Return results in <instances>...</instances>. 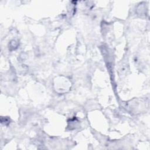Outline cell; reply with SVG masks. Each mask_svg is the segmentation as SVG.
<instances>
[{
	"instance_id": "cell-1",
	"label": "cell",
	"mask_w": 150,
	"mask_h": 150,
	"mask_svg": "<svg viewBox=\"0 0 150 150\" xmlns=\"http://www.w3.org/2000/svg\"><path fill=\"white\" fill-rule=\"evenodd\" d=\"M54 87L56 91L59 93H66L71 87V82L65 77L59 76L54 80Z\"/></svg>"
},
{
	"instance_id": "cell-2",
	"label": "cell",
	"mask_w": 150,
	"mask_h": 150,
	"mask_svg": "<svg viewBox=\"0 0 150 150\" xmlns=\"http://www.w3.org/2000/svg\"><path fill=\"white\" fill-rule=\"evenodd\" d=\"M127 70V67L126 66H124V65H121L119 69V71L121 73V74H124V73H126Z\"/></svg>"
}]
</instances>
